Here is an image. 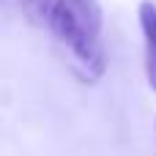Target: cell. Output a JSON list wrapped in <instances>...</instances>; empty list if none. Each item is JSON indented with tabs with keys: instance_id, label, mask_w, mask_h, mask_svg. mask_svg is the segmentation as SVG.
I'll use <instances>...</instances> for the list:
<instances>
[{
	"instance_id": "cell-2",
	"label": "cell",
	"mask_w": 156,
	"mask_h": 156,
	"mask_svg": "<svg viewBox=\"0 0 156 156\" xmlns=\"http://www.w3.org/2000/svg\"><path fill=\"white\" fill-rule=\"evenodd\" d=\"M140 30H143V66H145V82L156 93V3L143 0L137 8Z\"/></svg>"
},
{
	"instance_id": "cell-1",
	"label": "cell",
	"mask_w": 156,
	"mask_h": 156,
	"mask_svg": "<svg viewBox=\"0 0 156 156\" xmlns=\"http://www.w3.org/2000/svg\"><path fill=\"white\" fill-rule=\"evenodd\" d=\"M47 27L58 38L63 49H69L71 60L82 71V80L96 82L107 69L101 27L104 14L99 0H55Z\"/></svg>"
},
{
	"instance_id": "cell-3",
	"label": "cell",
	"mask_w": 156,
	"mask_h": 156,
	"mask_svg": "<svg viewBox=\"0 0 156 156\" xmlns=\"http://www.w3.org/2000/svg\"><path fill=\"white\" fill-rule=\"evenodd\" d=\"M14 3H16L19 11H22L30 22H36V25L49 22V14H52V5H55V0H14Z\"/></svg>"
}]
</instances>
